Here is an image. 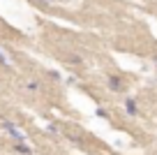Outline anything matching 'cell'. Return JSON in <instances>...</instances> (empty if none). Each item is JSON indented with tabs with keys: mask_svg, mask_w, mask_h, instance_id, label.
<instances>
[{
	"mask_svg": "<svg viewBox=\"0 0 157 155\" xmlns=\"http://www.w3.org/2000/svg\"><path fill=\"white\" fill-rule=\"evenodd\" d=\"M109 88H111V90H123V79L120 77H109Z\"/></svg>",
	"mask_w": 157,
	"mask_h": 155,
	"instance_id": "7a4b0ae2",
	"label": "cell"
},
{
	"mask_svg": "<svg viewBox=\"0 0 157 155\" xmlns=\"http://www.w3.org/2000/svg\"><path fill=\"white\" fill-rule=\"evenodd\" d=\"M42 2H46V5H49V2H53V0H42Z\"/></svg>",
	"mask_w": 157,
	"mask_h": 155,
	"instance_id": "ba28073f",
	"label": "cell"
},
{
	"mask_svg": "<svg viewBox=\"0 0 157 155\" xmlns=\"http://www.w3.org/2000/svg\"><path fill=\"white\" fill-rule=\"evenodd\" d=\"M0 63L5 65V67H10V65H12V58H10L7 54H2V51H0Z\"/></svg>",
	"mask_w": 157,
	"mask_h": 155,
	"instance_id": "277c9868",
	"label": "cell"
},
{
	"mask_svg": "<svg viewBox=\"0 0 157 155\" xmlns=\"http://www.w3.org/2000/svg\"><path fill=\"white\" fill-rule=\"evenodd\" d=\"M69 63H74V65H78V63H81V58H78V56H72V58H69Z\"/></svg>",
	"mask_w": 157,
	"mask_h": 155,
	"instance_id": "52a82bcc",
	"label": "cell"
},
{
	"mask_svg": "<svg viewBox=\"0 0 157 155\" xmlns=\"http://www.w3.org/2000/svg\"><path fill=\"white\" fill-rule=\"evenodd\" d=\"M46 130H49V132H51V134H58V127H56V125H53V123H51V125H46Z\"/></svg>",
	"mask_w": 157,
	"mask_h": 155,
	"instance_id": "8992f818",
	"label": "cell"
},
{
	"mask_svg": "<svg viewBox=\"0 0 157 155\" xmlns=\"http://www.w3.org/2000/svg\"><path fill=\"white\" fill-rule=\"evenodd\" d=\"M2 127H5V130L10 132V134L14 137L16 141H19V144L25 139V134H23V132H19V130H16V125H14V123H10V121H2Z\"/></svg>",
	"mask_w": 157,
	"mask_h": 155,
	"instance_id": "6da1fadb",
	"label": "cell"
},
{
	"mask_svg": "<svg viewBox=\"0 0 157 155\" xmlns=\"http://www.w3.org/2000/svg\"><path fill=\"white\" fill-rule=\"evenodd\" d=\"M125 107H127V111L132 113V116L136 113V104H134V100H125Z\"/></svg>",
	"mask_w": 157,
	"mask_h": 155,
	"instance_id": "3957f363",
	"label": "cell"
},
{
	"mask_svg": "<svg viewBox=\"0 0 157 155\" xmlns=\"http://www.w3.org/2000/svg\"><path fill=\"white\" fill-rule=\"evenodd\" d=\"M16 150L23 153V155H30V148H28V146H23V144H16Z\"/></svg>",
	"mask_w": 157,
	"mask_h": 155,
	"instance_id": "5b68a950",
	"label": "cell"
}]
</instances>
